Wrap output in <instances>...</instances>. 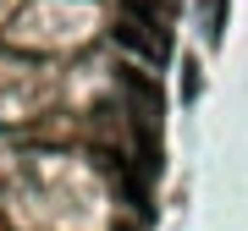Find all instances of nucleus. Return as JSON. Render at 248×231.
Returning a JSON list of instances; mask_svg holds the SVG:
<instances>
[{
    "instance_id": "f257e3e1",
    "label": "nucleus",
    "mask_w": 248,
    "mask_h": 231,
    "mask_svg": "<svg viewBox=\"0 0 248 231\" xmlns=\"http://www.w3.org/2000/svg\"><path fill=\"white\" fill-rule=\"evenodd\" d=\"M116 39H122V44L133 50V55L155 61V66H166V55H171L166 22H143V17H133V11H122V22H116Z\"/></svg>"
},
{
    "instance_id": "f03ea898",
    "label": "nucleus",
    "mask_w": 248,
    "mask_h": 231,
    "mask_svg": "<svg viewBox=\"0 0 248 231\" xmlns=\"http://www.w3.org/2000/svg\"><path fill=\"white\" fill-rule=\"evenodd\" d=\"M122 88H127V105H133V132H160V83H149L143 72L127 66Z\"/></svg>"
},
{
    "instance_id": "7ed1b4c3",
    "label": "nucleus",
    "mask_w": 248,
    "mask_h": 231,
    "mask_svg": "<svg viewBox=\"0 0 248 231\" xmlns=\"http://www.w3.org/2000/svg\"><path fill=\"white\" fill-rule=\"evenodd\" d=\"M182 72H187L182 77V99H199V61H187Z\"/></svg>"
}]
</instances>
